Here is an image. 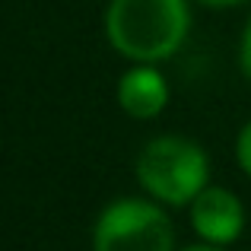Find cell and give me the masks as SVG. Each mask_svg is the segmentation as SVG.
Instances as JSON below:
<instances>
[{
  "instance_id": "6da1fadb",
  "label": "cell",
  "mask_w": 251,
  "mask_h": 251,
  "mask_svg": "<svg viewBox=\"0 0 251 251\" xmlns=\"http://www.w3.org/2000/svg\"><path fill=\"white\" fill-rule=\"evenodd\" d=\"M191 29L188 0H111L105 10V38L134 64L169 61Z\"/></svg>"
},
{
  "instance_id": "7a4b0ae2",
  "label": "cell",
  "mask_w": 251,
  "mask_h": 251,
  "mask_svg": "<svg viewBox=\"0 0 251 251\" xmlns=\"http://www.w3.org/2000/svg\"><path fill=\"white\" fill-rule=\"evenodd\" d=\"M137 181L153 201L191 207V201L210 184V159L188 137H153L137 156Z\"/></svg>"
},
{
  "instance_id": "3957f363",
  "label": "cell",
  "mask_w": 251,
  "mask_h": 251,
  "mask_svg": "<svg viewBox=\"0 0 251 251\" xmlns=\"http://www.w3.org/2000/svg\"><path fill=\"white\" fill-rule=\"evenodd\" d=\"M175 229L156 201L121 197L99 213L92 251H172Z\"/></svg>"
},
{
  "instance_id": "277c9868",
  "label": "cell",
  "mask_w": 251,
  "mask_h": 251,
  "mask_svg": "<svg viewBox=\"0 0 251 251\" xmlns=\"http://www.w3.org/2000/svg\"><path fill=\"white\" fill-rule=\"evenodd\" d=\"M191 226L207 245H229L245 229V207L232 191L207 184L191 201Z\"/></svg>"
},
{
  "instance_id": "5b68a950",
  "label": "cell",
  "mask_w": 251,
  "mask_h": 251,
  "mask_svg": "<svg viewBox=\"0 0 251 251\" xmlns=\"http://www.w3.org/2000/svg\"><path fill=\"white\" fill-rule=\"evenodd\" d=\"M118 105L124 115L137 121H150L169 105V83L156 70V64H134L118 80Z\"/></svg>"
},
{
  "instance_id": "8992f818",
  "label": "cell",
  "mask_w": 251,
  "mask_h": 251,
  "mask_svg": "<svg viewBox=\"0 0 251 251\" xmlns=\"http://www.w3.org/2000/svg\"><path fill=\"white\" fill-rule=\"evenodd\" d=\"M235 159H239L242 172L251 178V121L239 130V140H235Z\"/></svg>"
},
{
  "instance_id": "52a82bcc",
  "label": "cell",
  "mask_w": 251,
  "mask_h": 251,
  "mask_svg": "<svg viewBox=\"0 0 251 251\" xmlns=\"http://www.w3.org/2000/svg\"><path fill=\"white\" fill-rule=\"evenodd\" d=\"M239 61H242V70L251 80V19L245 23V32H242V42H239Z\"/></svg>"
},
{
  "instance_id": "ba28073f",
  "label": "cell",
  "mask_w": 251,
  "mask_h": 251,
  "mask_svg": "<svg viewBox=\"0 0 251 251\" xmlns=\"http://www.w3.org/2000/svg\"><path fill=\"white\" fill-rule=\"evenodd\" d=\"M201 3H207V6H216V10H223V6H235V3H245V0H201Z\"/></svg>"
},
{
  "instance_id": "9c48e42d",
  "label": "cell",
  "mask_w": 251,
  "mask_h": 251,
  "mask_svg": "<svg viewBox=\"0 0 251 251\" xmlns=\"http://www.w3.org/2000/svg\"><path fill=\"white\" fill-rule=\"evenodd\" d=\"M181 251H223V245H207V242H203V245H188Z\"/></svg>"
}]
</instances>
